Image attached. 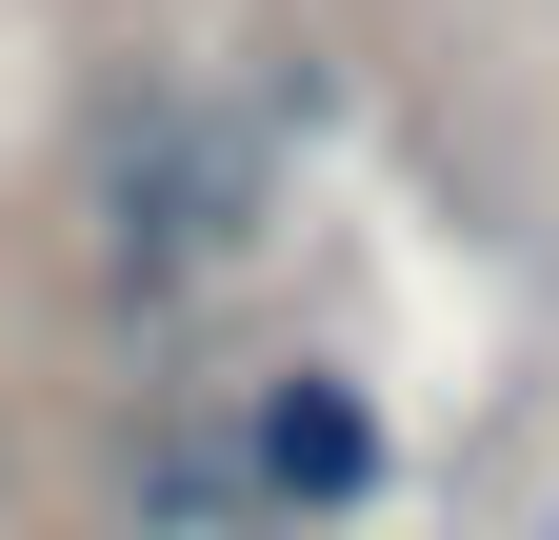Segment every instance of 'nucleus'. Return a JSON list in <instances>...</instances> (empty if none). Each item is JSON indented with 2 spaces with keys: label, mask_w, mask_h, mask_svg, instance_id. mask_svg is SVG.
<instances>
[{
  "label": "nucleus",
  "mask_w": 559,
  "mask_h": 540,
  "mask_svg": "<svg viewBox=\"0 0 559 540\" xmlns=\"http://www.w3.org/2000/svg\"><path fill=\"white\" fill-rule=\"evenodd\" d=\"M60 221H81V281L120 320H180V301H221L240 260H260L280 141L221 81H180V60H100L81 120H60Z\"/></svg>",
  "instance_id": "nucleus-1"
},
{
  "label": "nucleus",
  "mask_w": 559,
  "mask_h": 540,
  "mask_svg": "<svg viewBox=\"0 0 559 540\" xmlns=\"http://www.w3.org/2000/svg\"><path fill=\"white\" fill-rule=\"evenodd\" d=\"M221 421H240V460L280 481V520H300V540L400 501V421H380V380H340V361H260Z\"/></svg>",
  "instance_id": "nucleus-2"
},
{
  "label": "nucleus",
  "mask_w": 559,
  "mask_h": 540,
  "mask_svg": "<svg viewBox=\"0 0 559 540\" xmlns=\"http://www.w3.org/2000/svg\"><path fill=\"white\" fill-rule=\"evenodd\" d=\"M100 501H120V540H300V520H280V481L240 460L221 400H140L120 460H100Z\"/></svg>",
  "instance_id": "nucleus-3"
}]
</instances>
